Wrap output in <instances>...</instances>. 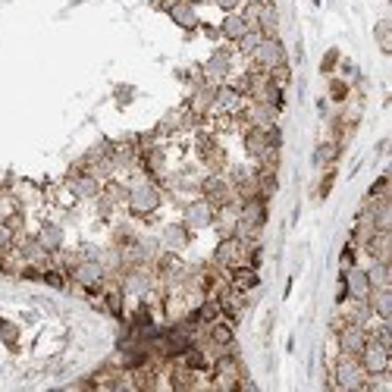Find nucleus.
<instances>
[{
    "label": "nucleus",
    "instance_id": "3",
    "mask_svg": "<svg viewBox=\"0 0 392 392\" xmlns=\"http://www.w3.org/2000/svg\"><path fill=\"white\" fill-rule=\"evenodd\" d=\"M69 277H73L76 286H82L85 292H100V286H104V279H107V270L98 257H82V261L69 270Z\"/></svg>",
    "mask_w": 392,
    "mask_h": 392
},
{
    "label": "nucleus",
    "instance_id": "22",
    "mask_svg": "<svg viewBox=\"0 0 392 392\" xmlns=\"http://www.w3.org/2000/svg\"><path fill=\"white\" fill-rule=\"evenodd\" d=\"M245 31H248V22H245V16L242 13H226L223 22H220V35H223L226 41H232V44L239 41Z\"/></svg>",
    "mask_w": 392,
    "mask_h": 392
},
{
    "label": "nucleus",
    "instance_id": "40",
    "mask_svg": "<svg viewBox=\"0 0 392 392\" xmlns=\"http://www.w3.org/2000/svg\"><path fill=\"white\" fill-rule=\"evenodd\" d=\"M339 261H342V270L355 267V245H351V242H349V245H345V251H342V257H339Z\"/></svg>",
    "mask_w": 392,
    "mask_h": 392
},
{
    "label": "nucleus",
    "instance_id": "8",
    "mask_svg": "<svg viewBox=\"0 0 392 392\" xmlns=\"http://www.w3.org/2000/svg\"><path fill=\"white\" fill-rule=\"evenodd\" d=\"M229 69H232V47H217L210 53V60L201 66V78L210 85H223L229 78Z\"/></svg>",
    "mask_w": 392,
    "mask_h": 392
},
{
    "label": "nucleus",
    "instance_id": "5",
    "mask_svg": "<svg viewBox=\"0 0 392 392\" xmlns=\"http://www.w3.org/2000/svg\"><path fill=\"white\" fill-rule=\"evenodd\" d=\"M214 264L223 267V270H232V267L245 264V239H239V235H223L214 248Z\"/></svg>",
    "mask_w": 392,
    "mask_h": 392
},
{
    "label": "nucleus",
    "instance_id": "35",
    "mask_svg": "<svg viewBox=\"0 0 392 392\" xmlns=\"http://www.w3.org/2000/svg\"><path fill=\"white\" fill-rule=\"evenodd\" d=\"M94 201H98V214L104 217V220H107L110 214H113L116 207H120V204H116L113 198H110V195H104V188H100V195H98V198H94Z\"/></svg>",
    "mask_w": 392,
    "mask_h": 392
},
{
    "label": "nucleus",
    "instance_id": "29",
    "mask_svg": "<svg viewBox=\"0 0 392 392\" xmlns=\"http://www.w3.org/2000/svg\"><path fill=\"white\" fill-rule=\"evenodd\" d=\"M261 41H264V35H261V31H257V29H248L245 35H242L239 41H235V51H239V53H245V57H251V53H254V47L261 44Z\"/></svg>",
    "mask_w": 392,
    "mask_h": 392
},
{
    "label": "nucleus",
    "instance_id": "36",
    "mask_svg": "<svg viewBox=\"0 0 392 392\" xmlns=\"http://www.w3.org/2000/svg\"><path fill=\"white\" fill-rule=\"evenodd\" d=\"M339 66V47H329V51L324 53V63H320V73H333V69Z\"/></svg>",
    "mask_w": 392,
    "mask_h": 392
},
{
    "label": "nucleus",
    "instance_id": "30",
    "mask_svg": "<svg viewBox=\"0 0 392 392\" xmlns=\"http://www.w3.org/2000/svg\"><path fill=\"white\" fill-rule=\"evenodd\" d=\"M373 35H376L380 51L383 53H392V22L389 19H380V22H376V29H373Z\"/></svg>",
    "mask_w": 392,
    "mask_h": 392
},
{
    "label": "nucleus",
    "instance_id": "23",
    "mask_svg": "<svg viewBox=\"0 0 392 392\" xmlns=\"http://www.w3.org/2000/svg\"><path fill=\"white\" fill-rule=\"evenodd\" d=\"M170 386L172 389H195L198 386V373H195L192 367H185L182 361H176V364L170 367Z\"/></svg>",
    "mask_w": 392,
    "mask_h": 392
},
{
    "label": "nucleus",
    "instance_id": "18",
    "mask_svg": "<svg viewBox=\"0 0 392 392\" xmlns=\"http://www.w3.org/2000/svg\"><path fill=\"white\" fill-rule=\"evenodd\" d=\"M19 254H22V261H26V264H35V267L51 264V251L38 242V235H29V239L19 242Z\"/></svg>",
    "mask_w": 392,
    "mask_h": 392
},
{
    "label": "nucleus",
    "instance_id": "4",
    "mask_svg": "<svg viewBox=\"0 0 392 392\" xmlns=\"http://www.w3.org/2000/svg\"><path fill=\"white\" fill-rule=\"evenodd\" d=\"M198 192H201V198L207 201V204H214V207H223V204L235 201V192H232L229 179L220 176V172H210V176H204L201 182H198Z\"/></svg>",
    "mask_w": 392,
    "mask_h": 392
},
{
    "label": "nucleus",
    "instance_id": "26",
    "mask_svg": "<svg viewBox=\"0 0 392 392\" xmlns=\"http://www.w3.org/2000/svg\"><path fill=\"white\" fill-rule=\"evenodd\" d=\"M389 242H392L389 232H373L371 239H367L364 251L373 257V261H389Z\"/></svg>",
    "mask_w": 392,
    "mask_h": 392
},
{
    "label": "nucleus",
    "instance_id": "12",
    "mask_svg": "<svg viewBox=\"0 0 392 392\" xmlns=\"http://www.w3.org/2000/svg\"><path fill=\"white\" fill-rule=\"evenodd\" d=\"M198 157H201V163H207L210 172H220L226 167V151L220 148V141L214 135H207V132H201L198 135Z\"/></svg>",
    "mask_w": 392,
    "mask_h": 392
},
{
    "label": "nucleus",
    "instance_id": "31",
    "mask_svg": "<svg viewBox=\"0 0 392 392\" xmlns=\"http://www.w3.org/2000/svg\"><path fill=\"white\" fill-rule=\"evenodd\" d=\"M123 286H110L104 292V301H107V311L113 314V317H123Z\"/></svg>",
    "mask_w": 392,
    "mask_h": 392
},
{
    "label": "nucleus",
    "instance_id": "44",
    "mask_svg": "<svg viewBox=\"0 0 392 392\" xmlns=\"http://www.w3.org/2000/svg\"><path fill=\"white\" fill-rule=\"evenodd\" d=\"M188 4H195V6H198V4H210V0H188Z\"/></svg>",
    "mask_w": 392,
    "mask_h": 392
},
{
    "label": "nucleus",
    "instance_id": "33",
    "mask_svg": "<svg viewBox=\"0 0 392 392\" xmlns=\"http://www.w3.org/2000/svg\"><path fill=\"white\" fill-rule=\"evenodd\" d=\"M349 94H351V88L345 78H329V100H333V104H345Z\"/></svg>",
    "mask_w": 392,
    "mask_h": 392
},
{
    "label": "nucleus",
    "instance_id": "19",
    "mask_svg": "<svg viewBox=\"0 0 392 392\" xmlns=\"http://www.w3.org/2000/svg\"><path fill=\"white\" fill-rule=\"evenodd\" d=\"M229 286L239 289V292H254V289L261 286V277H257L254 267L239 264V267H232L229 270Z\"/></svg>",
    "mask_w": 392,
    "mask_h": 392
},
{
    "label": "nucleus",
    "instance_id": "14",
    "mask_svg": "<svg viewBox=\"0 0 392 392\" xmlns=\"http://www.w3.org/2000/svg\"><path fill=\"white\" fill-rule=\"evenodd\" d=\"M167 13H170V19L176 22L179 29H185V31H195L201 26L198 13H195V4H188V0H172Z\"/></svg>",
    "mask_w": 392,
    "mask_h": 392
},
{
    "label": "nucleus",
    "instance_id": "15",
    "mask_svg": "<svg viewBox=\"0 0 392 392\" xmlns=\"http://www.w3.org/2000/svg\"><path fill=\"white\" fill-rule=\"evenodd\" d=\"M188 242H192V229L179 220V223H167L163 226V232H160V245L167 248V251H179V248H185Z\"/></svg>",
    "mask_w": 392,
    "mask_h": 392
},
{
    "label": "nucleus",
    "instance_id": "39",
    "mask_svg": "<svg viewBox=\"0 0 392 392\" xmlns=\"http://www.w3.org/2000/svg\"><path fill=\"white\" fill-rule=\"evenodd\" d=\"M0 333H4V342L10 345V349H16V339H19V329H16L13 324H6V320H0Z\"/></svg>",
    "mask_w": 392,
    "mask_h": 392
},
{
    "label": "nucleus",
    "instance_id": "25",
    "mask_svg": "<svg viewBox=\"0 0 392 392\" xmlns=\"http://www.w3.org/2000/svg\"><path fill=\"white\" fill-rule=\"evenodd\" d=\"M342 151V145L339 141H320L317 148H314V167H320V170H326V167H333L336 163V157H339Z\"/></svg>",
    "mask_w": 392,
    "mask_h": 392
},
{
    "label": "nucleus",
    "instance_id": "43",
    "mask_svg": "<svg viewBox=\"0 0 392 392\" xmlns=\"http://www.w3.org/2000/svg\"><path fill=\"white\" fill-rule=\"evenodd\" d=\"M342 73H345V76H351V73H355V63L345 60V63H342Z\"/></svg>",
    "mask_w": 392,
    "mask_h": 392
},
{
    "label": "nucleus",
    "instance_id": "24",
    "mask_svg": "<svg viewBox=\"0 0 392 392\" xmlns=\"http://www.w3.org/2000/svg\"><path fill=\"white\" fill-rule=\"evenodd\" d=\"M38 242H41L51 254H60V251H63V226L41 223V229H38Z\"/></svg>",
    "mask_w": 392,
    "mask_h": 392
},
{
    "label": "nucleus",
    "instance_id": "16",
    "mask_svg": "<svg viewBox=\"0 0 392 392\" xmlns=\"http://www.w3.org/2000/svg\"><path fill=\"white\" fill-rule=\"evenodd\" d=\"M214 94H217V85H210V82L195 85L192 98H188V110L198 116H207L210 110H214Z\"/></svg>",
    "mask_w": 392,
    "mask_h": 392
},
{
    "label": "nucleus",
    "instance_id": "6",
    "mask_svg": "<svg viewBox=\"0 0 392 392\" xmlns=\"http://www.w3.org/2000/svg\"><path fill=\"white\" fill-rule=\"evenodd\" d=\"M358 364L364 367L367 376H373V373H389V349H386V345H380V342H373L371 336H367L364 349L358 351Z\"/></svg>",
    "mask_w": 392,
    "mask_h": 392
},
{
    "label": "nucleus",
    "instance_id": "17",
    "mask_svg": "<svg viewBox=\"0 0 392 392\" xmlns=\"http://www.w3.org/2000/svg\"><path fill=\"white\" fill-rule=\"evenodd\" d=\"M214 110H217V113H226V116H235L242 110V94L235 91L232 85H217Z\"/></svg>",
    "mask_w": 392,
    "mask_h": 392
},
{
    "label": "nucleus",
    "instance_id": "1",
    "mask_svg": "<svg viewBox=\"0 0 392 392\" xmlns=\"http://www.w3.org/2000/svg\"><path fill=\"white\" fill-rule=\"evenodd\" d=\"M364 380L367 373L355 355H339L329 364V389H361Z\"/></svg>",
    "mask_w": 392,
    "mask_h": 392
},
{
    "label": "nucleus",
    "instance_id": "13",
    "mask_svg": "<svg viewBox=\"0 0 392 392\" xmlns=\"http://www.w3.org/2000/svg\"><path fill=\"white\" fill-rule=\"evenodd\" d=\"M342 286L345 292H349V298H367V292H371V282H367V270L364 267H349V270H342Z\"/></svg>",
    "mask_w": 392,
    "mask_h": 392
},
{
    "label": "nucleus",
    "instance_id": "2",
    "mask_svg": "<svg viewBox=\"0 0 392 392\" xmlns=\"http://www.w3.org/2000/svg\"><path fill=\"white\" fill-rule=\"evenodd\" d=\"M160 201H163V195L151 179H141V182L129 185V198H125V204H129L132 217H151L154 210L160 207Z\"/></svg>",
    "mask_w": 392,
    "mask_h": 392
},
{
    "label": "nucleus",
    "instance_id": "28",
    "mask_svg": "<svg viewBox=\"0 0 392 392\" xmlns=\"http://www.w3.org/2000/svg\"><path fill=\"white\" fill-rule=\"evenodd\" d=\"M267 148H270V145H267V132L257 129V125H248V129H245V151H248V157H254V160H257Z\"/></svg>",
    "mask_w": 392,
    "mask_h": 392
},
{
    "label": "nucleus",
    "instance_id": "7",
    "mask_svg": "<svg viewBox=\"0 0 392 392\" xmlns=\"http://www.w3.org/2000/svg\"><path fill=\"white\" fill-rule=\"evenodd\" d=\"M251 60H254V66L264 69V73H270L273 66H282V63H289V60H286V47H282V41H279L277 35L264 38V41L254 47Z\"/></svg>",
    "mask_w": 392,
    "mask_h": 392
},
{
    "label": "nucleus",
    "instance_id": "20",
    "mask_svg": "<svg viewBox=\"0 0 392 392\" xmlns=\"http://www.w3.org/2000/svg\"><path fill=\"white\" fill-rule=\"evenodd\" d=\"M367 304H371V314L376 320H389L392 317V289H371L367 292Z\"/></svg>",
    "mask_w": 392,
    "mask_h": 392
},
{
    "label": "nucleus",
    "instance_id": "21",
    "mask_svg": "<svg viewBox=\"0 0 392 392\" xmlns=\"http://www.w3.org/2000/svg\"><path fill=\"white\" fill-rule=\"evenodd\" d=\"M176 361H182L185 367H192L195 373H204V371H210V358H207V351H204V345H198V342H192L188 349L179 355Z\"/></svg>",
    "mask_w": 392,
    "mask_h": 392
},
{
    "label": "nucleus",
    "instance_id": "9",
    "mask_svg": "<svg viewBox=\"0 0 392 392\" xmlns=\"http://www.w3.org/2000/svg\"><path fill=\"white\" fill-rule=\"evenodd\" d=\"M367 342V326L361 324H345L342 329H336V349H339V355H355L364 349Z\"/></svg>",
    "mask_w": 392,
    "mask_h": 392
},
{
    "label": "nucleus",
    "instance_id": "10",
    "mask_svg": "<svg viewBox=\"0 0 392 392\" xmlns=\"http://www.w3.org/2000/svg\"><path fill=\"white\" fill-rule=\"evenodd\" d=\"M66 185H69V192H73L76 198H85V201H94V198L100 195V188H104V182H100V179L94 176L91 170L69 172V176H66Z\"/></svg>",
    "mask_w": 392,
    "mask_h": 392
},
{
    "label": "nucleus",
    "instance_id": "34",
    "mask_svg": "<svg viewBox=\"0 0 392 392\" xmlns=\"http://www.w3.org/2000/svg\"><path fill=\"white\" fill-rule=\"evenodd\" d=\"M267 78H270L273 85H279V88H286V85L292 82V69H289V63H282V66H273L270 73H267Z\"/></svg>",
    "mask_w": 392,
    "mask_h": 392
},
{
    "label": "nucleus",
    "instance_id": "32",
    "mask_svg": "<svg viewBox=\"0 0 392 392\" xmlns=\"http://www.w3.org/2000/svg\"><path fill=\"white\" fill-rule=\"evenodd\" d=\"M41 282H47V286H53V289H66L69 273L63 270V267H47V270L41 273Z\"/></svg>",
    "mask_w": 392,
    "mask_h": 392
},
{
    "label": "nucleus",
    "instance_id": "27",
    "mask_svg": "<svg viewBox=\"0 0 392 392\" xmlns=\"http://www.w3.org/2000/svg\"><path fill=\"white\" fill-rule=\"evenodd\" d=\"M367 282H371V289H386V286H392L389 261H373L371 267H367Z\"/></svg>",
    "mask_w": 392,
    "mask_h": 392
},
{
    "label": "nucleus",
    "instance_id": "41",
    "mask_svg": "<svg viewBox=\"0 0 392 392\" xmlns=\"http://www.w3.org/2000/svg\"><path fill=\"white\" fill-rule=\"evenodd\" d=\"M210 4L220 6V10H223V13H235V10H239V4H242V0H210Z\"/></svg>",
    "mask_w": 392,
    "mask_h": 392
},
{
    "label": "nucleus",
    "instance_id": "38",
    "mask_svg": "<svg viewBox=\"0 0 392 392\" xmlns=\"http://www.w3.org/2000/svg\"><path fill=\"white\" fill-rule=\"evenodd\" d=\"M386 188H389V179L386 176H380V179H376V182H373V188H371V192H367V201H376V198H386Z\"/></svg>",
    "mask_w": 392,
    "mask_h": 392
},
{
    "label": "nucleus",
    "instance_id": "11",
    "mask_svg": "<svg viewBox=\"0 0 392 392\" xmlns=\"http://www.w3.org/2000/svg\"><path fill=\"white\" fill-rule=\"evenodd\" d=\"M214 217H217V207L214 204H207L204 198L185 204V214H182V223L188 229H207V226H214Z\"/></svg>",
    "mask_w": 392,
    "mask_h": 392
},
{
    "label": "nucleus",
    "instance_id": "42",
    "mask_svg": "<svg viewBox=\"0 0 392 392\" xmlns=\"http://www.w3.org/2000/svg\"><path fill=\"white\" fill-rule=\"evenodd\" d=\"M116 98H120V104H129V98H132V88H129V85H123Z\"/></svg>",
    "mask_w": 392,
    "mask_h": 392
},
{
    "label": "nucleus",
    "instance_id": "37",
    "mask_svg": "<svg viewBox=\"0 0 392 392\" xmlns=\"http://www.w3.org/2000/svg\"><path fill=\"white\" fill-rule=\"evenodd\" d=\"M333 182H336V167H326L324 179H320V188H317V198H326L329 188H333Z\"/></svg>",
    "mask_w": 392,
    "mask_h": 392
}]
</instances>
